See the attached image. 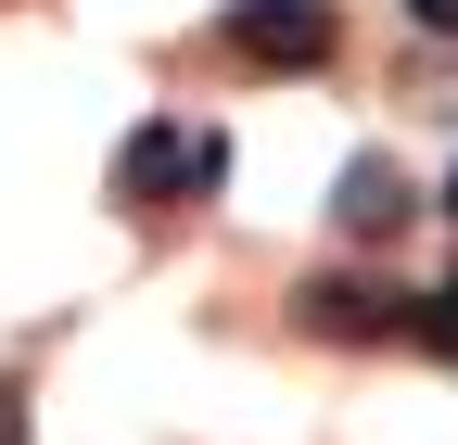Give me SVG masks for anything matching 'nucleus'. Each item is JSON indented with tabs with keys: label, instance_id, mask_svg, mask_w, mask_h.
<instances>
[{
	"label": "nucleus",
	"instance_id": "f257e3e1",
	"mask_svg": "<svg viewBox=\"0 0 458 445\" xmlns=\"http://www.w3.org/2000/svg\"><path fill=\"white\" fill-rule=\"evenodd\" d=\"M216 165H229V140H216V128L153 115L128 153H114V204H191V191H216Z\"/></svg>",
	"mask_w": 458,
	"mask_h": 445
},
{
	"label": "nucleus",
	"instance_id": "f03ea898",
	"mask_svg": "<svg viewBox=\"0 0 458 445\" xmlns=\"http://www.w3.org/2000/svg\"><path fill=\"white\" fill-rule=\"evenodd\" d=\"M216 38L242 51V64H267V77H293V64H331V38H344V13H331V0H229V13H216Z\"/></svg>",
	"mask_w": 458,
	"mask_h": 445
},
{
	"label": "nucleus",
	"instance_id": "7ed1b4c3",
	"mask_svg": "<svg viewBox=\"0 0 458 445\" xmlns=\"http://www.w3.org/2000/svg\"><path fill=\"white\" fill-rule=\"evenodd\" d=\"M293 318L318 331V344H420V293H394V281H306L293 293Z\"/></svg>",
	"mask_w": 458,
	"mask_h": 445
},
{
	"label": "nucleus",
	"instance_id": "20e7f679",
	"mask_svg": "<svg viewBox=\"0 0 458 445\" xmlns=\"http://www.w3.org/2000/svg\"><path fill=\"white\" fill-rule=\"evenodd\" d=\"M331 216H344V242H394V230L420 216V191H408V165H394V153H357V165L331 179Z\"/></svg>",
	"mask_w": 458,
	"mask_h": 445
},
{
	"label": "nucleus",
	"instance_id": "39448f33",
	"mask_svg": "<svg viewBox=\"0 0 458 445\" xmlns=\"http://www.w3.org/2000/svg\"><path fill=\"white\" fill-rule=\"evenodd\" d=\"M420 344H433V357H458V281H433V293H420Z\"/></svg>",
	"mask_w": 458,
	"mask_h": 445
},
{
	"label": "nucleus",
	"instance_id": "423d86ee",
	"mask_svg": "<svg viewBox=\"0 0 458 445\" xmlns=\"http://www.w3.org/2000/svg\"><path fill=\"white\" fill-rule=\"evenodd\" d=\"M408 26L420 38H458V0H408Z\"/></svg>",
	"mask_w": 458,
	"mask_h": 445
},
{
	"label": "nucleus",
	"instance_id": "0eeeda50",
	"mask_svg": "<svg viewBox=\"0 0 458 445\" xmlns=\"http://www.w3.org/2000/svg\"><path fill=\"white\" fill-rule=\"evenodd\" d=\"M0 445H26V420H13V395H0Z\"/></svg>",
	"mask_w": 458,
	"mask_h": 445
},
{
	"label": "nucleus",
	"instance_id": "6e6552de",
	"mask_svg": "<svg viewBox=\"0 0 458 445\" xmlns=\"http://www.w3.org/2000/svg\"><path fill=\"white\" fill-rule=\"evenodd\" d=\"M445 216H458V179H445Z\"/></svg>",
	"mask_w": 458,
	"mask_h": 445
}]
</instances>
